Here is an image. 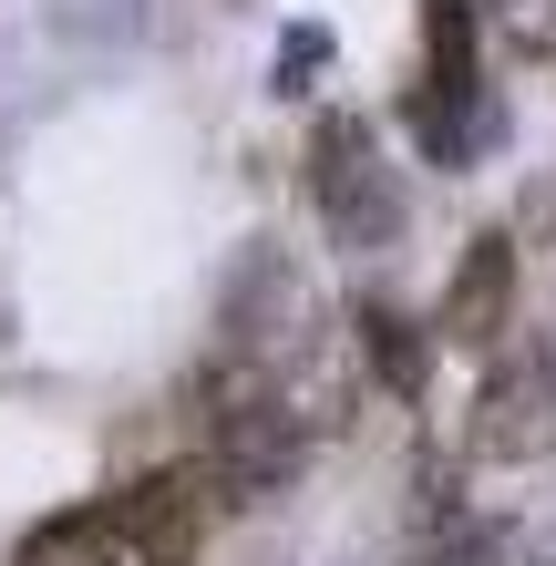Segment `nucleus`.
<instances>
[{"label":"nucleus","mask_w":556,"mask_h":566,"mask_svg":"<svg viewBox=\"0 0 556 566\" xmlns=\"http://www.w3.org/2000/svg\"><path fill=\"white\" fill-rule=\"evenodd\" d=\"M300 463H310V422L279 402L258 360L207 381V474L227 484V505H269L279 484H300Z\"/></svg>","instance_id":"1"},{"label":"nucleus","mask_w":556,"mask_h":566,"mask_svg":"<svg viewBox=\"0 0 556 566\" xmlns=\"http://www.w3.org/2000/svg\"><path fill=\"white\" fill-rule=\"evenodd\" d=\"M62 21H73L83 42H135V31H145V0H62Z\"/></svg>","instance_id":"9"},{"label":"nucleus","mask_w":556,"mask_h":566,"mask_svg":"<svg viewBox=\"0 0 556 566\" xmlns=\"http://www.w3.org/2000/svg\"><path fill=\"white\" fill-rule=\"evenodd\" d=\"M319 52H331L319 31H289V62H279V73H289V83H300V73H319Z\"/></svg>","instance_id":"10"},{"label":"nucleus","mask_w":556,"mask_h":566,"mask_svg":"<svg viewBox=\"0 0 556 566\" xmlns=\"http://www.w3.org/2000/svg\"><path fill=\"white\" fill-rule=\"evenodd\" d=\"M217 505H227V484L207 463H155V474H135L114 494V525L135 546V566H196L217 536Z\"/></svg>","instance_id":"3"},{"label":"nucleus","mask_w":556,"mask_h":566,"mask_svg":"<svg viewBox=\"0 0 556 566\" xmlns=\"http://www.w3.org/2000/svg\"><path fill=\"white\" fill-rule=\"evenodd\" d=\"M515 329V238L505 227H484L464 248V269L443 279V310H433V340L443 350H495Z\"/></svg>","instance_id":"5"},{"label":"nucleus","mask_w":556,"mask_h":566,"mask_svg":"<svg viewBox=\"0 0 556 566\" xmlns=\"http://www.w3.org/2000/svg\"><path fill=\"white\" fill-rule=\"evenodd\" d=\"M433 566H495V546L474 536V546H453V556H433Z\"/></svg>","instance_id":"11"},{"label":"nucleus","mask_w":556,"mask_h":566,"mask_svg":"<svg viewBox=\"0 0 556 566\" xmlns=\"http://www.w3.org/2000/svg\"><path fill=\"white\" fill-rule=\"evenodd\" d=\"M11 566H135L114 505H73V515H42L31 536L11 546Z\"/></svg>","instance_id":"6"},{"label":"nucleus","mask_w":556,"mask_h":566,"mask_svg":"<svg viewBox=\"0 0 556 566\" xmlns=\"http://www.w3.org/2000/svg\"><path fill=\"white\" fill-rule=\"evenodd\" d=\"M526 566H556V546H536V556H526Z\"/></svg>","instance_id":"12"},{"label":"nucleus","mask_w":556,"mask_h":566,"mask_svg":"<svg viewBox=\"0 0 556 566\" xmlns=\"http://www.w3.org/2000/svg\"><path fill=\"white\" fill-rule=\"evenodd\" d=\"M474 453L484 463H546L556 453V350L546 340L495 350V371L474 391Z\"/></svg>","instance_id":"4"},{"label":"nucleus","mask_w":556,"mask_h":566,"mask_svg":"<svg viewBox=\"0 0 556 566\" xmlns=\"http://www.w3.org/2000/svg\"><path fill=\"white\" fill-rule=\"evenodd\" d=\"M495 31L526 62H556V0H495Z\"/></svg>","instance_id":"8"},{"label":"nucleus","mask_w":556,"mask_h":566,"mask_svg":"<svg viewBox=\"0 0 556 566\" xmlns=\"http://www.w3.org/2000/svg\"><path fill=\"white\" fill-rule=\"evenodd\" d=\"M310 196H319V227H331L340 248H391V238H402V186H391V165H381L361 114H319V135H310Z\"/></svg>","instance_id":"2"},{"label":"nucleus","mask_w":556,"mask_h":566,"mask_svg":"<svg viewBox=\"0 0 556 566\" xmlns=\"http://www.w3.org/2000/svg\"><path fill=\"white\" fill-rule=\"evenodd\" d=\"M350 329H361V350H371V371H381L391 391H422V340H412V319H402V310H361Z\"/></svg>","instance_id":"7"}]
</instances>
